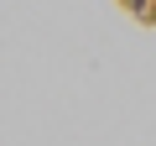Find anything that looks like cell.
I'll use <instances>...</instances> for the list:
<instances>
[{
  "label": "cell",
  "instance_id": "cell-1",
  "mask_svg": "<svg viewBox=\"0 0 156 146\" xmlns=\"http://www.w3.org/2000/svg\"><path fill=\"white\" fill-rule=\"evenodd\" d=\"M135 5H146V0H135Z\"/></svg>",
  "mask_w": 156,
  "mask_h": 146
}]
</instances>
